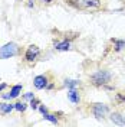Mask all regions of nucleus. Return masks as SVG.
Masks as SVG:
<instances>
[{"mask_svg":"<svg viewBox=\"0 0 125 127\" xmlns=\"http://www.w3.org/2000/svg\"><path fill=\"white\" fill-rule=\"evenodd\" d=\"M112 79V75L111 72L105 71V69H99V71L94 72L91 77H89V81L91 84L95 85V87H105L108 82Z\"/></svg>","mask_w":125,"mask_h":127,"instance_id":"f257e3e1","label":"nucleus"},{"mask_svg":"<svg viewBox=\"0 0 125 127\" xmlns=\"http://www.w3.org/2000/svg\"><path fill=\"white\" fill-rule=\"evenodd\" d=\"M19 52V46L13 43V42H9L6 45L0 48V58L1 59H7V58H13V56L17 55Z\"/></svg>","mask_w":125,"mask_h":127,"instance_id":"f03ea898","label":"nucleus"},{"mask_svg":"<svg viewBox=\"0 0 125 127\" xmlns=\"http://www.w3.org/2000/svg\"><path fill=\"white\" fill-rule=\"evenodd\" d=\"M69 4L76 9H94L99 6V0H68Z\"/></svg>","mask_w":125,"mask_h":127,"instance_id":"7ed1b4c3","label":"nucleus"},{"mask_svg":"<svg viewBox=\"0 0 125 127\" xmlns=\"http://www.w3.org/2000/svg\"><path fill=\"white\" fill-rule=\"evenodd\" d=\"M109 113V108L106 104H101V103H96L92 105V114L96 120H104L106 117V114Z\"/></svg>","mask_w":125,"mask_h":127,"instance_id":"20e7f679","label":"nucleus"},{"mask_svg":"<svg viewBox=\"0 0 125 127\" xmlns=\"http://www.w3.org/2000/svg\"><path fill=\"white\" fill-rule=\"evenodd\" d=\"M40 54V49L36 45H30V46L26 49V54H24V59L26 61H29V62H32V61H35L38 56H39Z\"/></svg>","mask_w":125,"mask_h":127,"instance_id":"39448f33","label":"nucleus"},{"mask_svg":"<svg viewBox=\"0 0 125 127\" xmlns=\"http://www.w3.org/2000/svg\"><path fill=\"white\" fill-rule=\"evenodd\" d=\"M47 82H49L47 75H38V77H35V79H33V84H35V87L38 88V90H43V88H46Z\"/></svg>","mask_w":125,"mask_h":127,"instance_id":"423d86ee","label":"nucleus"},{"mask_svg":"<svg viewBox=\"0 0 125 127\" xmlns=\"http://www.w3.org/2000/svg\"><path fill=\"white\" fill-rule=\"evenodd\" d=\"M68 100H69L70 103H73V104H79V101H81V95L78 94L76 88H72V90L68 91Z\"/></svg>","mask_w":125,"mask_h":127,"instance_id":"0eeeda50","label":"nucleus"},{"mask_svg":"<svg viewBox=\"0 0 125 127\" xmlns=\"http://www.w3.org/2000/svg\"><path fill=\"white\" fill-rule=\"evenodd\" d=\"M13 108H15V105H13V104H10V103H0V114H3V116L9 114Z\"/></svg>","mask_w":125,"mask_h":127,"instance_id":"6e6552de","label":"nucleus"},{"mask_svg":"<svg viewBox=\"0 0 125 127\" xmlns=\"http://www.w3.org/2000/svg\"><path fill=\"white\" fill-rule=\"evenodd\" d=\"M111 121L117 126H122L124 124V117L119 114V113H112L111 114Z\"/></svg>","mask_w":125,"mask_h":127,"instance_id":"1a4fd4ad","label":"nucleus"},{"mask_svg":"<svg viewBox=\"0 0 125 127\" xmlns=\"http://www.w3.org/2000/svg\"><path fill=\"white\" fill-rule=\"evenodd\" d=\"M69 48H70V42L69 40H63V42L55 43V49H58V51H68Z\"/></svg>","mask_w":125,"mask_h":127,"instance_id":"9d476101","label":"nucleus"},{"mask_svg":"<svg viewBox=\"0 0 125 127\" xmlns=\"http://www.w3.org/2000/svg\"><path fill=\"white\" fill-rule=\"evenodd\" d=\"M22 88H23V87H22L20 84H17V85H13V87H12V90H10V97H12V98H16L17 95L22 93Z\"/></svg>","mask_w":125,"mask_h":127,"instance_id":"9b49d317","label":"nucleus"},{"mask_svg":"<svg viewBox=\"0 0 125 127\" xmlns=\"http://www.w3.org/2000/svg\"><path fill=\"white\" fill-rule=\"evenodd\" d=\"M65 85L69 88V90H72V88H78L81 85V82L79 81H75V79H66L65 81Z\"/></svg>","mask_w":125,"mask_h":127,"instance_id":"f8f14e48","label":"nucleus"},{"mask_svg":"<svg viewBox=\"0 0 125 127\" xmlns=\"http://www.w3.org/2000/svg\"><path fill=\"white\" fill-rule=\"evenodd\" d=\"M115 43V51H121L125 48V40H119V39H114L112 40Z\"/></svg>","mask_w":125,"mask_h":127,"instance_id":"ddd939ff","label":"nucleus"},{"mask_svg":"<svg viewBox=\"0 0 125 127\" xmlns=\"http://www.w3.org/2000/svg\"><path fill=\"white\" fill-rule=\"evenodd\" d=\"M43 117H45V120H49V121H52L53 124H58V119H56L53 114H49V113H46V114H43Z\"/></svg>","mask_w":125,"mask_h":127,"instance_id":"4468645a","label":"nucleus"},{"mask_svg":"<svg viewBox=\"0 0 125 127\" xmlns=\"http://www.w3.org/2000/svg\"><path fill=\"white\" fill-rule=\"evenodd\" d=\"M15 108H16L17 111H22V113H23V111L27 108V104L20 103V101H19V103H16V104H15Z\"/></svg>","mask_w":125,"mask_h":127,"instance_id":"2eb2a0df","label":"nucleus"},{"mask_svg":"<svg viewBox=\"0 0 125 127\" xmlns=\"http://www.w3.org/2000/svg\"><path fill=\"white\" fill-rule=\"evenodd\" d=\"M39 105H40V101H39V100H36V98H32V101H30V107L33 108V110L39 108Z\"/></svg>","mask_w":125,"mask_h":127,"instance_id":"dca6fc26","label":"nucleus"},{"mask_svg":"<svg viewBox=\"0 0 125 127\" xmlns=\"http://www.w3.org/2000/svg\"><path fill=\"white\" fill-rule=\"evenodd\" d=\"M117 101H118V103H125V94L118 93V94H117Z\"/></svg>","mask_w":125,"mask_h":127,"instance_id":"f3484780","label":"nucleus"},{"mask_svg":"<svg viewBox=\"0 0 125 127\" xmlns=\"http://www.w3.org/2000/svg\"><path fill=\"white\" fill-rule=\"evenodd\" d=\"M39 110H40L42 114H46V113H47V108L45 107V105H39Z\"/></svg>","mask_w":125,"mask_h":127,"instance_id":"a211bd4d","label":"nucleus"},{"mask_svg":"<svg viewBox=\"0 0 125 127\" xmlns=\"http://www.w3.org/2000/svg\"><path fill=\"white\" fill-rule=\"evenodd\" d=\"M24 98H35V97H33V94H32V93H26V94H24Z\"/></svg>","mask_w":125,"mask_h":127,"instance_id":"6ab92c4d","label":"nucleus"},{"mask_svg":"<svg viewBox=\"0 0 125 127\" xmlns=\"http://www.w3.org/2000/svg\"><path fill=\"white\" fill-rule=\"evenodd\" d=\"M4 88H6V84H4V82H1V84H0V91H1V90H4Z\"/></svg>","mask_w":125,"mask_h":127,"instance_id":"aec40b11","label":"nucleus"},{"mask_svg":"<svg viewBox=\"0 0 125 127\" xmlns=\"http://www.w3.org/2000/svg\"><path fill=\"white\" fill-rule=\"evenodd\" d=\"M46 1H47V3H49V1H52V0H46Z\"/></svg>","mask_w":125,"mask_h":127,"instance_id":"412c9836","label":"nucleus"},{"mask_svg":"<svg viewBox=\"0 0 125 127\" xmlns=\"http://www.w3.org/2000/svg\"><path fill=\"white\" fill-rule=\"evenodd\" d=\"M124 124H125V117H124Z\"/></svg>","mask_w":125,"mask_h":127,"instance_id":"4be33fe9","label":"nucleus"}]
</instances>
